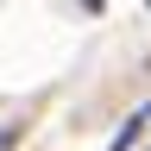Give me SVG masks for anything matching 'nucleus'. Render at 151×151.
I'll list each match as a JSON object with an SVG mask.
<instances>
[{
	"label": "nucleus",
	"instance_id": "obj_1",
	"mask_svg": "<svg viewBox=\"0 0 151 151\" xmlns=\"http://www.w3.org/2000/svg\"><path fill=\"white\" fill-rule=\"evenodd\" d=\"M145 126H151V107H139V113H132V120H126L120 132H113V145H107V151H132V145L145 139Z\"/></svg>",
	"mask_w": 151,
	"mask_h": 151
},
{
	"label": "nucleus",
	"instance_id": "obj_2",
	"mask_svg": "<svg viewBox=\"0 0 151 151\" xmlns=\"http://www.w3.org/2000/svg\"><path fill=\"white\" fill-rule=\"evenodd\" d=\"M0 151H19V126H0Z\"/></svg>",
	"mask_w": 151,
	"mask_h": 151
}]
</instances>
